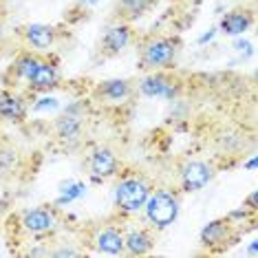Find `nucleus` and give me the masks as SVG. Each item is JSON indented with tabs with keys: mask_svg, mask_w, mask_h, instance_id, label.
Segmentation results:
<instances>
[{
	"mask_svg": "<svg viewBox=\"0 0 258 258\" xmlns=\"http://www.w3.org/2000/svg\"><path fill=\"white\" fill-rule=\"evenodd\" d=\"M31 155L0 128V183H20L33 177Z\"/></svg>",
	"mask_w": 258,
	"mask_h": 258,
	"instance_id": "obj_3",
	"label": "nucleus"
},
{
	"mask_svg": "<svg viewBox=\"0 0 258 258\" xmlns=\"http://www.w3.org/2000/svg\"><path fill=\"white\" fill-rule=\"evenodd\" d=\"M62 230V212L55 205H36L11 214L7 221V238L14 240H46Z\"/></svg>",
	"mask_w": 258,
	"mask_h": 258,
	"instance_id": "obj_1",
	"label": "nucleus"
},
{
	"mask_svg": "<svg viewBox=\"0 0 258 258\" xmlns=\"http://www.w3.org/2000/svg\"><path fill=\"white\" fill-rule=\"evenodd\" d=\"M152 192L150 181L139 172L124 174L115 185L113 192V203H115V212L119 219H131L137 216L144 210L146 199Z\"/></svg>",
	"mask_w": 258,
	"mask_h": 258,
	"instance_id": "obj_4",
	"label": "nucleus"
},
{
	"mask_svg": "<svg viewBox=\"0 0 258 258\" xmlns=\"http://www.w3.org/2000/svg\"><path fill=\"white\" fill-rule=\"evenodd\" d=\"M137 89H135V82L131 80H104L93 89V99L99 104H106V106H117V104L128 102Z\"/></svg>",
	"mask_w": 258,
	"mask_h": 258,
	"instance_id": "obj_17",
	"label": "nucleus"
},
{
	"mask_svg": "<svg viewBox=\"0 0 258 258\" xmlns=\"http://www.w3.org/2000/svg\"><path fill=\"white\" fill-rule=\"evenodd\" d=\"M29 117V97L20 91H0V124L22 126Z\"/></svg>",
	"mask_w": 258,
	"mask_h": 258,
	"instance_id": "obj_15",
	"label": "nucleus"
},
{
	"mask_svg": "<svg viewBox=\"0 0 258 258\" xmlns=\"http://www.w3.org/2000/svg\"><path fill=\"white\" fill-rule=\"evenodd\" d=\"M62 82V69H60V60L55 55L44 53L42 60H40L38 69L33 71V75L29 78L27 86H25V95H44L49 91H55Z\"/></svg>",
	"mask_w": 258,
	"mask_h": 258,
	"instance_id": "obj_11",
	"label": "nucleus"
},
{
	"mask_svg": "<svg viewBox=\"0 0 258 258\" xmlns=\"http://www.w3.org/2000/svg\"><path fill=\"white\" fill-rule=\"evenodd\" d=\"M18 38L22 40V46H25V49L38 51V53H49V51L57 44L60 31L51 25L33 22V25H25V27L18 29Z\"/></svg>",
	"mask_w": 258,
	"mask_h": 258,
	"instance_id": "obj_14",
	"label": "nucleus"
},
{
	"mask_svg": "<svg viewBox=\"0 0 258 258\" xmlns=\"http://www.w3.org/2000/svg\"><path fill=\"white\" fill-rule=\"evenodd\" d=\"M86 170L95 181H106L119 174L121 161L117 152L108 146H95L86 157Z\"/></svg>",
	"mask_w": 258,
	"mask_h": 258,
	"instance_id": "obj_13",
	"label": "nucleus"
},
{
	"mask_svg": "<svg viewBox=\"0 0 258 258\" xmlns=\"http://www.w3.org/2000/svg\"><path fill=\"white\" fill-rule=\"evenodd\" d=\"M243 234H245L243 223L236 221V214H230L208 223L203 227L201 236H199V243H201V249L205 254L219 256V254H225L227 249H232L243 238Z\"/></svg>",
	"mask_w": 258,
	"mask_h": 258,
	"instance_id": "obj_5",
	"label": "nucleus"
},
{
	"mask_svg": "<svg viewBox=\"0 0 258 258\" xmlns=\"http://www.w3.org/2000/svg\"><path fill=\"white\" fill-rule=\"evenodd\" d=\"M135 40H137V31H135L133 25H128V22H115L99 38L97 53L110 60V57H117L124 53L128 46L135 44Z\"/></svg>",
	"mask_w": 258,
	"mask_h": 258,
	"instance_id": "obj_12",
	"label": "nucleus"
},
{
	"mask_svg": "<svg viewBox=\"0 0 258 258\" xmlns=\"http://www.w3.org/2000/svg\"><path fill=\"white\" fill-rule=\"evenodd\" d=\"M44 53H38V51H31V49H20L18 53H16L14 62L9 64L7 69H5L3 78V89H11V91H25L29 78L33 75V71L38 69L40 60H42Z\"/></svg>",
	"mask_w": 258,
	"mask_h": 258,
	"instance_id": "obj_10",
	"label": "nucleus"
},
{
	"mask_svg": "<svg viewBox=\"0 0 258 258\" xmlns=\"http://www.w3.org/2000/svg\"><path fill=\"white\" fill-rule=\"evenodd\" d=\"M135 44H137V67L144 73L172 69L183 46L181 38L172 33H148L142 38L137 36Z\"/></svg>",
	"mask_w": 258,
	"mask_h": 258,
	"instance_id": "obj_2",
	"label": "nucleus"
},
{
	"mask_svg": "<svg viewBox=\"0 0 258 258\" xmlns=\"http://www.w3.org/2000/svg\"><path fill=\"white\" fill-rule=\"evenodd\" d=\"M51 139L64 150H73L84 142L86 135V119L84 113H80L78 106L67 108L62 115H57L49 126Z\"/></svg>",
	"mask_w": 258,
	"mask_h": 258,
	"instance_id": "obj_7",
	"label": "nucleus"
},
{
	"mask_svg": "<svg viewBox=\"0 0 258 258\" xmlns=\"http://www.w3.org/2000/svg\"><path fill=\"white\" fill-rule=\"evenodd\" d=\"M172 3H179V0H172Z\"/></svg>",
	"mask_w": 258,
	"mask_h": 258,
	"instance_id": "obj_22",
	"label": "nucleus"
},
{
	"mask_svg": "<svg viewBox=\"0 0 258 258\" xmlns=\"http://www.w3.org/2000/svg\"><path fill=\"white\" fill-rule=\"evenodd\" d=\"M89 247L97 254L106 256H124V225L119 221H104L91 227Z\"/></svg>",
	"mask_w": 258,
	"mask_h": 258,
	"instance_id": "obj_9",
	"label": "nucleus"
},
{
	"mask_svg": "<svg viewBox=\"0 0 258 258\" xmlns=\"http://www.w3.org/2000/svg\"><path fill=\"white\" fill-rule=\"evenodd\" d=\"M251 27H254V11L243 9V7L227 11L219 22L221 33H225V36H243Z\"/></svg>",
	"mask_w": 258,
	"mask_h": 258,
	"instance_id": "obj_20",
	"label": "nucleus"
},
{
	"mask_svg": "<svg viewBox=\"0 0 258 258\" xmlns=\"http://www.w3.org/2000/svg\"><path fill=\"white\" fill-rule=\"evenodd\" d=\"M157 0H117L113 9L115 22H128L135 25L137 20H142L148 11L155 9Z\"/></svg>",
	"mask_w": 258,
	"mask_h": 258,
	"instance_id": "obj_19",
	"label": "nucleus"
},
{
	"mask_svg": "<svg viewBox=\"0 0 258 258\" xmlns=\"http://www.w3.org/2000/svg\"><path fill=\"white\" fill-rule=\"evenodd\" d=\"M139 95L148 99H177L185 89V80L181 75L172 73L170 69L163 71L146 73L142 80L135 84Z\"/></svg>",
	"mask_w": 258,
	"mask_h": 258,
	"instance_id": "obj_8",
	"label": "nucleus"
},
{
	"mask_svg": "<svg viewBox=\"0 0 258 258\" xmlns=\"http://www.w3.org/2000/svg\"><path fill=\"white\" fill-rule=\"evenodd\" d=\"M157 245L155 227H124V256H148Z\"/></svg>",
	"mask_w": 258,
	"mask_h": 258,
	"instance_id": "obj_18",
	"label": "nucleus"
},
{
	"mask_svg": "<svg viewBox=\"0 0 258 258\" xmlns=\"http://www.w3.org/2000/svg\"><path fill=\"white\" fill-rule=\"evenodd\" d=\"M216 168L210 161L203 159H190L185 161L179 170V181H181V190L183 192H197L203 190L210 181L214 179Z\"/></svg>",
	"mask_w": 258,
	"mask_h": 258,
	"instance_id": "obj_16",
	"label": "nucleus"
},
{
	"mask_svg": "<svg viewBox=\"0 0 258 258\" xmlns=\"http://www.w3.org/2000/svg\"><path fill=\"white\" fill-rule=\"evenodd\" d=\"M5 36H7V11L0 7V46L5 42Z\"/></svg>",
	"mask_w": 258,
	"mask_h": 258,
	"instance_id": "obj_21",
	"label": "nucleus"
},
{
	"mask_svg": "<svg viewBox=\"0 0 258 258\" xmlns=\"http://www.w3.org/2000/svg\"><path fill=\"white\" fill-rule=\"evenodd\" d=\"M179 208H181V197L174 187H157L146 199L144 212H146V219H148L150 227L166 230V227H170L177 221Z\"/></svg>",
	"mask_w": 258,
	"mask_h": 258,
	"instance_id": "obj_6",
	"label": "nucleus"
}]
</instances>
